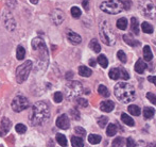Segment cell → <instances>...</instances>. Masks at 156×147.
Instances as JSON below:
<instances>
[{
    "label": "cell",
    "instance_id": "obj_1",
    "mask_svg": "<svg viewBox=\"0 0 156 147\" xmlns=\"http://www.w3.org/2000/svg\"><path fill=\"white\" fill-rule=\"evenodd\" d=\"M31 45L34 52H38V57L36 58V67L38 69L41 68V71H45L46 66H48L49 63V54L45 42L41 37H35L32 39Z\"/></svg>",
    "mask_w": 156,
    "mask_h": 147
},
{
    "label": "cell",
    "instance_id": "obj_2",
    "mask_svg": "<svg viewBox=\"0 0 156 147\" xmlns=\"http://www.w3.org/2000/svg\"><path fill=\"white\" fill-rule=\"evenodd\" d=\"M50 118V108L47 104L38 101L32 107L31 124L33 126H41Z\"/></svg>",
    "mask_w": 156,
    "mask_h": 147
},
{
    "label": "cell",
    "instance_id": "obj_3",
    "mask_svg": "<svg viewBox=\"0 0 156 147\" xmlns=\"http://www.w3.org/2000/svg\"><path fill=\"white\" fill-rule=\"evenodd\" d=\"M114 93L119 101L123 104H129L133 101L136 97L135 89L132 84L127 82H119L114 87Z\"/></svg>",
    "mask_w": 156,
    "mask_h": 147
},
{
    "label": "cell",
    "instance_id": "obj_4",
    "mask_svg": "<svg viewBox=\"0 0 156 147\" xmlns=\"http://www.w3.org/2000/svg\"><path fill=\"white\" fill-rule=\"evenodd\" d=\"M132 2L129 0H107L103 1L100 6V9L107 14H119L123 10H129Z\"/></svg>",
    "mask_w": 156,
    "mask_h": 147
},
{
    "label": "cell",
    "instance_id": "obj_5",
    "mask_svg": "<svg viewBox=\"0 0 156 147\" xmlns=\"http://www.w3.org/2000/svg\"><path fill=\"white\" fill-rule=\"evenodd\" d=\"M99 32L102 42L107 46H113L116 44V36L115 33L112 30L109 23L107 20H103L99 26Z\"/></svg>",
    "mask_w": 156,
    "mask_h": 147
},
{
    "label": "cell",
    "instance_id": "obj_6",
    "mask_svg": "<svg viewBox=\"0 0 156 147\" xmlns=\"http://www.w3.org/2000/svg\"><path fill=\"white\" fill-rule=\"evenodd\" d=\"M83 93V85L79 81H71L65 86V97L67 100L71 101L76 99Z\"/></svg>",
    "mask_w": 156,
    "mask_h": 147
},
{
    "label": "cell",
    "instance_id": "obj_7",
    "mask_svg": "<svg viewBox=\"0 0 156 147\" xmlns=\"http://www.w3.org/2000/svg\"><path fill=\"white\" fill-rule=\"evenodd\" d=\"M33 67V63L32 61L28 60L25 61L21 65H19L16 69V81L18 83H23L25 82L28 79L30 75V72L32 71Z\"/></svg>",
    "mask_w": 156,
    "mask_h": 147
},
{
    "label": "cell",
    "instance_id": "obj_8",
    "mask_svg": "<svg viewBox=\"0 0 156 147\" xmlns=\"http://www.w3.org/2000/svg\"><path fill=\"white\" fill-rule=\"evenodd\" d=\"M138 6H139V10L141 11L144 16L154 19L155 6L152 0H140L139 3H138Z\"/></svg>",
    "mask_w": 156,
    "mask_h": 147
},
{
    "label": "cell",
    "instance_id": "obj_9",
    "mask_svg": "<svg viewBox=\"0 0 156 147\" xmlns=\"http://www.w3.org/2000/svg\"><path fill=\"white\" fill-rule=\"evenodd\" d=\"M11 106H12L13 110L15 112H17V113H19V112H23V111H25L26 109L29 108L30 102L27 97H25V96H23V95H17L14 97Z\"/></svg>",
    "mask_w": 156,
    "mask_h": 147
},
{
    "label": "cell",
    "instance_id": "obj_10",
    "mask_svg": "<svg viewBox=\"0 0 156 147\" xmlns=\"http://www.w3.org/2000/svg\"><path fill=\"white\" fill-rule=\"evenodd\" d=\"M108 76L112 80H118V79H123V80H127L129 79V75L122 67H113L109 69Z\"/></svg>",
    "mask_w": 156,
    "mask_h": 147
},
{
    "label": "cell",
    "instance_id": "obj_11",
    "mask_svg": "<svg viewBox=\"0 0 156 147\" xmlns=\"http://www.w3.org/2000/svg\"><path fill=\"white\" fill-rule=\"evenodd\" d=\"M50 18H51V21L53 25L60 26L62 25L64 19H65V14L60 9H54L51 12V14H50Z\"/></svg>",
    "mask_w": 156,
    "mask_h": 147
},
{
    "label": "cell",
    "instance_id": "obj_12",
    "mask_svg": "<svg viewBox=\"0 0 156 147\" xmlns=\"http://www.w3.org/2000/svg\"><path fill=\"white\" fill-rule=\"evenodd\" d=\"M3 20H4V25H5L6 29L9 31H14L15 28H16V21H15L14 17L12 16L11 12L9 11H4L3 12Z\"/></svg>",
    "mask_w": 156,
    "mask_h": 147
},
{
    "label": "cell",
    "instance_id": "obj_13",
    "mask_svg": "<svg viewBox=\"0 0 156 147\" xmlns=\"http://www.w3.org/2000/svg\"><path fill=\"white\" fill-rule=\"evenodd\" d=\"M56 127H58L60 129H63V130H67L70 127V120L66 114H62V115H60L58 117V119H56Z\"/></svg>",
    "mask_w": 156,
    "mask_h": 147
},
{
    "label": "cell",
    "instance_id": "obj_14",
    "mask_svg": "<svg viewBox=\"0 0 156 147\" xmlns=\"http://www.w3.org/2000/svg\"><path fill=\"white\" fill-rule=\"evenodd\" d=\"M11 127H12L11 120L8 117H2L1 124H0V137H4V135L8 134Z\"/></svg>",
    "mask_w": 156,
    "mask_h": 147
},
{
    "label": "cell",
    "instance_id": "obj_15",
    "mask_svg": "<svg viewBox=\"0 0 156 147\" xmlns=\"http://www.w3.org/2000/svg\"><path fill=\"white\" fill-rule=\"evenodd\" d=\"M67 39H68V41L72 44V45H79V44L82 43V37L73 31H68L67 32Z\"/></svg>",
    "mask_w": 156,
    "mask_h": 147
},
{
    "label": "cell",
    "instance_id": "obj_16",
    "mask_svg": "<svg viewBox=\"0 0 156 147\" xmlns=\"http://www.w3.org/2000/svg\"><path fill=\"white\" fill-rule=\"evenodd\" d=\"M114 108H115V102L112 101V100H104L100 105V110L103 112H106V113L112 112L114 110Z\"/></svg>",
    "mask_w": 156,
    "mask_h": 147
},
{
    "label": "cell",
    "instance_id": "obj_17",
    "mask_svg": "<svg viewBox=\"0 0 156 147\" xmlns=\"http://www.w3.org/2000/svg\"><path fill=\"white\" fill-rule=\"evenodd\" d=\"M147 67H148L147 63L144 62L142 59H140V60H138L135 64V72L138 74H144V71L147 69Z\"/></svg>",
    "mask_w": 156,
    "mask_h": 147
},
{
    "label": "cell",
    "instance_id": "obj_18",
    "mask_svg": "<svg viewBox=\"0 0 156 147\" xmlns=\"http://www.w3.org/2000/svg\"><path fill=\"white\" fill-rule=\"evenodd\" d=\"M131 32L135 35L139 34V23H138V19L136 17L131 18Z\"/></svg>",
    "mask_w": 156,
    "mask_h": 147
},
{
    "label": "cell",
    "instance_id": "obj_19",
    "mask_svg": "<svg viewBox=\"0 0 156 147\" xmlns=\"http://www.w3.org/2000/svg\"><path fill=\"white\" fill-rule=\"evenodd\" d=\"M123 39H124V42L127 44V45L132 46V47H136V46H138L140 44V42H138L137 39H133L132 34H124Z\"/></svg>",
    "mask_w": 156,
    "mask_h": 147
},
{
    "label": "cell",
    "instance_id": "obj_20",
    "mask_svg": "<svg viewBox=\"0 0 156 147\" xmlns=\"http://www.w3.org/2000/svg\"><path fill=\"white\" fill-rule=\"evenodd\" d=\"M91 74H93V72H91V69L89 68V67L85 66V65H81L80 67H79V75L82 77H90Z\"/></svg>",
    "mask_w": 156,
    "mask_h": 147
},
{
    "label": "cell",
    "instance_id": "obj_21",
    "mask_svg": "<svg viewBox=\"0 0 156 147\" xmlns=\"http://www.w3.org/2000/svg\"><path fill=\"white\" fill-rule=\"evenodd\" d=\"M144 59L148 62H150L151 60L153 59V53H152V50H151L150 46H144Z\"/></svg>",
    "mask_w": 156,
    "mask_h": 147
},
{
    "label": "cell",
    "instance_id": "obj_22",
    "mask_svg": "<svg viewBox=\"0 0 156 147\" xmlns=\"http://www.w3.org/2000/svg\"><path fill=\"white\" fill-rule=\"evenodd\" d=\"M71 144H72V146H74V147H83L84 146L83 139L81 137H78V135H73V137H71Z\"/></svg>",
    "mask_w": 156,
    "mask_h": 147
},
{
    "label": "cell",
    "instance_id": "obj_23",
    "mask_svg": "<svg viewBox=\"0 0 156 147\" xmlns=\"http://www.w3.org/2000/svg\"><path fill=\"white\" fill-rule=\"evenodd\" d=\"M121 120L124 123L125 125H127V126H129V127H133L134 125H135V122H134L133 118H132L129 115H127V114H125V113L121 114Z\"/></svg>",
    "mask_w": 156,
    "mask_h": 147
},
{
    "label": "cell",
    "instance_id": "obj_24",
    "mask_svg": "<svg viewBox=\"0 0 156 147\" xmlns=\"http://www.w3.org/2000/svg\"><path fill=\"white\" fill-rule=\"evenodd\" d=\"M89 48H90L94 52H96V53H98V52L101 51V46L96 39H93L90 41V43H89Z\"/></svg>",
    "mask_w": 156,
    "mask_h": 147
},
{
    "label": "cell",
    "instance_id": "obj_25",
    "mask_svg": "<svg viewBox=\"0 0 156 147\" xmlns=\"http://www.w3.org/2000/svg\"><path fill=\"white\" fill-rule=\"evenodd\" d=\"M101 140H102V138H101V135L99 134H89L88 137V142L90 144H93V145H97V144H99L101 142Z\"/></svg>",
    "mask_w": 156,
    "mask_h": 147
},
{
    "label": "cell",
    "instance_id": "obj_26",
    "mask_svg": "<svg viewBox=\"0 0 156 147\" xmlns=\"http://www.w3.org/2000/svg\"><path fill=\"white\" fill-rule=\"evenodd\" d=\"M25 57H26L25 48H23L21 45H19L18 47H17V50H16V58H17V60H19V61L23 60V59H25Z\"/></svg>",
    "mask_w": 156,
    "mask_h": 147
},
{
    "label": "cell",
    "instance_id": "obj_27",
    "mask_svg": "<svg viewBox=\"0 0 156 147\" xmlns=\"http://www.w3.org/2000/svg\"><path fill=\"white\" fill-rule=\"evenodd\" d=\"M97 62H98L99 64L101 65V67H103V68H106L107 65H108V60H107L106 56H104V54H100V56L98 57V59H97Z\"/></svg>",
    "mask_w": 156,
    "mask_h": 147
},
{
    "label": "cell",
    "instance_id": "obj_28",
    "mask_svg": "<svg viewBox=\"0 0 156 147\" xmlns=\"http://www.w3.org/2000/svg\"><path fill=\"white\" fill-rule=\"evenodd\" d=\"M117 133V126L115 124H108L106 128V134L108 137H114Z\"/></svg>",
    "mask_w": 156,
    "mask_h": 147
},
{
    "label": "cell",
    "instance_id": "obj_29",
    "mask_svg": "<svg viewBox=\"0 0 156 147\" xmlns=\"http://www.w3.org/2000/svg\"><path fill=\"white\" fill-rule=\"evenodd\" d=\"M116 26H117L118 29L120 30H125L127 28V19L122 17V18H119L116 23Z\"/></svg>",
    "mask_w": 156,
    "mask_h": 147
},
{
    "label": "cell",
    "instance_id": "obj_30",
    "mask_svg": "<svg viewBox=\"0 0 156 147\" xmlns=\"http://www.w3.org/2000/svg\"><path fill=\"white\" fill-rule=\"evenodd\" d=\"M141 30L144 33H147V34H151L153 33V27L152 25H150L149 23L144 21V23L141 24Z\"/></svg>",
    "mask_w": 156,
    "mask_h": 147
},
{
    "label": "cell",
    "instance_id": "obj_31",
    "mask_svg": "<svg viewBox=\"0 0 156 147\" xmlns=\"http://www.w3.org/2000/svg\"><path fill=\"white\" fill-rule=\"evenodd\" d=\"M129 112L132 114V115L134 116H139L140 115V108L138 106H136V105H131V106H129Z\"/></svg>",
    "mask_w": 156,
    "mask_h": 147
},
{
    "label": "cell",
    "instance_id": "obj_32",
    "mask_svg": "<svg viewBox=\"0 0 156 147\" xmlns=\"http://www.w3.org/2000/svg\"><path fill=\"white\" fill-rule=\"evenodd\" d=\"M154 109L153 108H144V117L146 118V119H150V118H152L153 116H154Z\"/></svg>",
    "mask_w": 156,
    "mask_h": 147
},
{
    "label": "cell",
    "instance_id": "obj_33",
    "mask_svg": "<svg viewBox=\"0 0 156 147\" xmlns=\"http://www.w3.org/2000/svg\"><path fill=\"white\" fill-rule=\"evenodd\" d=\"M98 93L100 94L101 96H103V97H108V96H109L108 90H107V87L105 86V85H103V84L99 85V87H98Z\"/></svg>",
    "mask_w": 156,
    "mask_h": 147
},
{
    "label": "cell",
    "instance_id": "obj_34",
    "mask_svg": "<svg viewBox=\"0 0 156 147\" xmlns=\"http://www.w3.org/2000/svg\"><path fill=\"white\" fill-rule=\"evenodd\" d=\"M56 142H58L61 146H67V139H66L65 135L61 134V133L56 134Z\"/></svg>",
    "mask_w": 156,
    "mask_h": 147
},
{
    "label": "cell",
    "instance_id": "obj_35",
    "mask_svg": "<svg viewBox=\"0 0 156 147\" xmlns=\"http://www.w3.org/2000/svg\"><path fill=\"white\" fill-rule=\"evenodd\" d=\"M97 123H98V125L100 126V128H105L106 124L108 123V117H106V116H100V117L97 119Z\"/></svg>",
    "mask_w": 156,
    "mask_h": 147
},
{
    "label": "cell",
    "instance_id": "obj_36",
    "mask_svg": "<svg viewBox=\"0 0 156 147\" xmlns=\"http://www.w3.org/2000/svg\"><path fill=\"white\" fill-rule=\"evenodd\" d=\"M70 13H71L73 18H79V17H81V14H82L80 8H78V6H72L71 10H70Z\"/></svg>",
    "mask_w": 156,
    "mask_h": 147
},
{
    "label": "cell",
    "instance_id": "obj_37",
    "mask_svg": "<svg viewBox=\"0 0 156 147\" xmlns=\"http://www.w3.org/2000/svg\"><path fill=\"white\" fill-rule=\"evenodd\" d=\"M15 130H16V132L19 133V134H23V133L27 132V126L23 124H17L16 126H15Z\"/></svg>",
    "mask_w": 156,
    "mask_h": 147
},
{
    "label": "cell",
    "instance_id": "obj_38",
    "mask_svg": "<svg viewBox=\"0 0 156 147\" xmlns=\"http://www.w3.org/2000/svg\"><path fill=\"white\" fill-rule=\"evenodd\" d=\"M124 143H125L124 139H122V138L119 137V138H116V139L113 141V146L114 147H121L124 145Z\"/></svg>",
    "mask_w": 156,
    "mask_h": 147
},
{
    "label": "cell",
    "instance_id": "obj_39",
    "mask_svg": "<svg viewBox=\"0 0 156 147\" xmlns=\"http://www.w3.org/2000/svg\"><path fill=\"white\" fill-rule=\"evenodd\" d=\"M76 104H78V106L81 107V108H86V107L88 106V101H87L85 98L78 97L76 98Z\"/></svg>",
    "mask_w": 156,
    "mask_h": 147
},
{
    "label": "cell",
    "instance_id": "obj_40",
    "mask_svg": "<svg viewBox=\"0 0 156 147\" xmlns=\"http://www.w3.org/2000/svg\"><path fill=\"white\" fill-rule=\"evenodd\" d=\"M117 58L119 59L122 63H126V61H127L126 54L123 52V50H119V51L117 52Z\"/></svg>",
    "mask_w": 156,
    "mask_h": 147
},
{
    "label": "cell",
    "instance_id": "obj_41",
    "mask_svg": "<svg viewBox=\"0 0 156 147\" xmlns=\"http://www.w3.org/2000/svg\"><path fill=\"white\" fill-rule=\"evenodd\" d=\"M69 114L71 115V117L73 118L74 120L80 119V112H79V110H76V109H71L69 112Z\"/></svg>",
    "mask_w": 156,
    "mask_h": 147
},
{
    "label": "cell",
    "instance_id": "obj_42",
    "mask_svg": "<svg viewBox=\"0 0 156 147\" xmlns=\"http://www.w3.org/2000/svg\"><path fill=\"white\" fill-rule=\"evenodd\" d=\"M53 99L54 101L56 102V104H60V102H62L63 100V94L61 93V92H55L53 95Z\"/></svg>",
    "mask_w": 156,
    "mask_h": 147
},
{
    "label": "cell",
    "instance_id": "obj_43",
    "mask_svg": "<svg viewBox=\"0 0 156 147\" xmlns=\"http://www.w3.org/2000/svg\"><path fill=\"white\" fill-rule=\"evenodd\" d=\"M74 131H76V134H79V135H85L86 134V130H85L83 127H80V126H78V127H76V129H74Z\"/></svg>",
    "mask_w": 156,
    "mask_h": 147
},
{
    "label": "cell",
    "instance_id": "obj_44",
    "mask_svg": "<svg viewBox=\"0 0 156 147\" xmlns=\"http://www.w3.org/2000/svg\"><path fill=\"white\" fill-rule=\"evenodd\" d=\"M5 2H6V6H8L10 9H15L17 6L16 0H5Z\"/></svg>",
    "mask_w": 156,
    "mask_h": 147
},
{
    "label": "cell",
    "instance_id": "obj_45",
    "mask_svg": "<svg viewBox=\"0 0 156 147\" xmlns=\"http://www.w3.org/2000/svg\"><path fill=\"white\" fill-rule=\"evenodd\" d=\"M147 98H148L149 101H151L153 105L156 104V97H155L154 93H148V94H147Z\"/></svg>",
    "mask_w": 156,
    "mask_h": 147
},
{
    "label": "cell",
    "instance_id": "obj_46",
    "mask_svg": "<svg viewBox=\"0 0 156 147\" xmlns=\"http://www.w3.org/2000/svg\"><path fill=\"white\" fill-rule=\"evenodd\" d=\"M126 146L132 147V146H136V143L132 138H127L126 139Z\"/></svg>",
    "mask_w": 156,
    "mask_h": 147
},
{
    "label": "cell",
    "instance_id": "obj_47",
    "mask_svg": "<svg viewBox=\"0 0 156 147\" xmlns=\"http://www.w3.org/2000/svg\"><path fill=\"white\" fill-rule=\"evenodd\" d=\"M82 4H83V6H84L85 11L89 10V0H83Z\"/></svg>",
    "mask_w": 156,
    "mask_h": 147
},
{
    "label": "cell",
    "instance_id": "obj_48",
    "mask_svg": "<svg viewBox=\"0 0 156 147\" xmlns=\"http://www.w3.org/2000/svg\"><path fill=\"white\" fill-rule=\"evenodd\" d=\"M72 77H73V72H68V73L66 74V79H67V80L72 79Z\"/></svg>",
    "mask_w": 156,
    "mask_h": 147
},
{
    "label": "cell",
    "instance_id": "obj_49",
    "mask_svg": "<svg viewBox=\"0 0 156 147\" xmlns=\"http://www.w3.org/2000/svg\"><path fill=\"white\" fill-rule=\"evenodd\" d=\"M148 80L150 81V82H152L153 84H155V83H156V81H155V76H150V77L148 78Z\"/></svg>",
    "mask_w": 156,
    "mask_h": 147
},
{
    "label": "cell",
    "instance_id": "obj_50",
    "mask_svg": "<svg viewBox=\"0 0 156 147\" xmlns=\"http://www.w3.org/2000/svg\"><path fill=\"white\" fill-rule=\"evenodd\" d=\"M89 63H90L91 66H94V65H96V61H94V59H90V61H89Z\"/></svg>",
    "mask_w": 156,
    "mask_h": 147
},
{
    "label": "cell",
    "instance_id": "obj_51",
    "mask_svg": "<svg viewBox=\"0 0 156 147\" xmlns=\"http://www.w3.org/2000/svg\"><path fill=\"white\" fill-rule=\"evenodd\" d=\"M30 2H31L32 4H37L38 3V0H30Z\"/></svg>",
    "mask_w": 156,
    "mask_h": 147
}]
</instances>
